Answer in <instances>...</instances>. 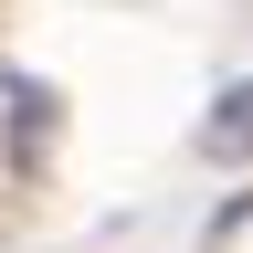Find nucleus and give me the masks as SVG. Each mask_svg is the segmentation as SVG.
<instances>
[{"instance_id":"f257e3e1","label":"nucleus","mask_w":253,"mask_h":253,"mask_svg":"<svg viewBox=\"0 0 253 253\" xmlns=\"http://www.w3.org/2000/svg\"><path fill=\"white\" fill-rule=\"evenodd\" d=\"M201 158H221V169H253V84H232V95L201 116Z\"/></svg>"}]
</instances>
